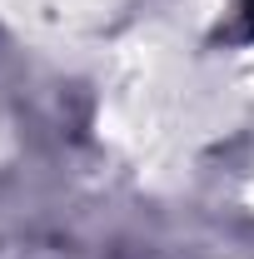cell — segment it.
Here are the masks:
<instances>
[{"mask_svg":"<svg viewBox=\"0 0 254 259\" xmlns=\"http://www.w3.org/2000/svg\"><path fill=\"white\" fill-rule=\"evenodd\" d=\"M244 5H249V20H254V0H244Z\"/></svg>","mask_w":254,"mask_h":259,"instance_id":"1","label":"cell"}]
</instances>
